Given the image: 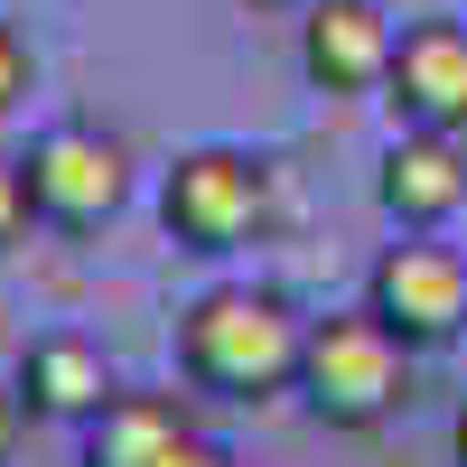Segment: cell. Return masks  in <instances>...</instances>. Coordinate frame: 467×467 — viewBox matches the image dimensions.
Returning <instances> with one entry per match:
<instances>
[{"label": "cell", "instance_id": "obj_1", "mask_svg": "<svg viewBox=\"0 0 467 467\" xmlns=\"http://www.w3.org/2000/svg\"><path fill=\"white\" fill-rule=\"evenodd\" d=\"M299 337L308 318H290L271 290H206L178 318V374L224 402H271L299 383Z\"/></svg>", "mask_w": 467, "mask_h": 467}, {"label": "cell", "instance_id": "obj_2", "mask_svg": "<svg viewBox=\"0 0 467 467\" xmlns=\"http://www.w3.org/2000/svg\"><path fill=\"white\" fill-rule=\"evenodd\" d=\"M290 393L327 420V431H374L393 420L411 393V346L374 318V308H346V318H308L299 337V383Z\"/></svg>", "mask_w": 467, "mask_h": 467}, {"label": "cell", "instance_id": "obj_3", "mask_svg": "<svg viewBox=\"0 0 467 467\" xmlns=\"http://www.w3.org/2000/svg\"><path fill=\"white\" fill-rule=\"evenodd\" d=\"M160 224L178 253H244L271 224V169L234 140H206L160 178Z\"/></svg>", "mask_w": 467, "mask_h": 467}, {"label": "cell", "instance_id": "obj_4", "mask_svg": "<svg viewBox=\"0 0 467 467\" xmlns=\"http://www.w3.org/2000/svg\"><path fill=\"white\" fill-rule=\"evenodd\" d=\"M19 178H28L37 224H57V234H94V224L122 215V197H131V160H122V140L94 131V122H57V131H37L28 160H19Z\"/></svg>", "mask_w": 467, "mask_h": 467}, {"label": "cell", "instance_id": "obj_5", "mask_svg": "<svg viewBox=\"0 0 467 467\" xmlns=\"http://www.w3.org/2000/svg\"><path fill=\"white\" fill-rule=\"evenodd\" d=\"M365 308H374V318L411 346V356H431V346H458V337H467V253L431 244V234H411V244H393V253L374 262Z\"/></svg>", "mask_w": 467, "mask_h": 467}, {"label": "cell", "instance_id": "obj_6", "mask_svg": "<svg viewBox=\"0 0 467 467\" xmlns=\"http://www.w3.org/2000/svg\"><path fill=\"white\" fill-rule=\"evenodd\" d=\"M383 103L402 131H467V19H411L393 37Z\"/></svg>", "mask_w": 467, "mask_h": 467}, {"label": "cell", "instance_id": "obj_7", "mask_svg": "<svg viewBox=\"0 0 467 467\" xmlns=\"http://www.w3.org/2000/svg\"><path fill=\"white\" fill-rule=\"evenodd\" d=\"M393 19L374 10V0H308L299 19V66L318 94H383V75H393Z\"/></svg>", "mask_w": 467, "mask_h": 467}, {"label": "cell", "instance_id": "obj_8", "mask_svg": "<svg viewBox=\"0 0 467 467\" xmlns=\"http://www.w3.org/2000/svg\"><path fill=\"white\" fill-rule=\"evenodd\" d=\"M374 197H383V215H393L402 234H440L467 206V150H458V131H393Z\"/></svg>", "mask_w": 467, "mask_h": 467}, {"label": "cell", "instance_id": "obj_9", "mask_svg": "<svg viewBox=\"0 0 467 467\" xmlns=\"http://www.w3.org/2000/svg\"><path fill=\"white\" fill-rule=\"evenodd\" d=\"M10 393L28 420H85L112 402V365H103V346L94 337H75V327H47V337H28L19 346V374H10Z\"/></svg>", "mask_w": 467, "mask_h": 467}, {"label": "cell", "instance_id": "obj_10", "mask_svg": "<svg viewBox=\"0 0 467 467\" xmlns=\"http://www.w3.org/2000/svg\"><path fill=\"white\" fill-rule=\"evenodd\" d=\"M178 440H187L178 393H112L85 420V467H160Z\"/></svg>", "mask_w": 467, "mask_h": 467}, {"label": "cell", "instance_id": "obj_11", "mask_svg": "<svg viewBox=\"0 0 467 467\" xmlns=\"http://www.w3.org/2000/svg\"><path fill=\"white\" fill-rule=\"evenodd\" d=\"M37 224V206H28V178H19V160H0V253H19V234Z\"/></svg>", "mask_w": 467, "mask_h": 467}, {"label": "cell", "instance_id": "obj_12", "mask_svg": "<svg viewBox=\"0 0 467 467\" xmlns=\"http://www.w3.org/2000/svg\"><path fill=\"white\" fill-rule=\"evenodd\" d=\"M19 94H28V37L0 19V122H10L19 112Z\"/></svg>", "mask_w": 467, "mask_h": 467}, {"label": "cell", "instance_id": "obj_13", "mask_svg": "<svg viewBox=\"0 0 467 467\" xmlns=\"http://www.w3.org/2000/svg\"><path fill=\"white\" fill-rule=\"evenodd\" d=\"M160 467H234V458H224V449H215V440H197V431H187V440H178V449H169V458H160Z\"/></svg>", "mask_w": 467, "mask_h": 467}, {"label": "cell", "instance_id": "obj_14", "mask_svg": "<svg viewBox=\"0 0 467 467\" xmlns=\"http://www.w3.org/2000/svg\"><path fill=\"white\" fill-rule=\"evenodd\" d=\"M19 420H28V411H19V393H10V383H0V467L19 458Z\"/></svg>", "mask_w": 467, "mask_h": 467}, {"label": "cell", "instance_id": "obj_15", "mask_svg": "<svg viewBox=\"0 0 467 467\" xmlns=\"http://www.w3.org/2000/svg\"><path fill=\"white\" fill-rule=\"evenodd\" d=\"M449 440H458V467H467V411H458V431H449Z\"/></svg>", "mask_w": 467, "mask_h": 467}, {"label": "cell", "instance_id": "obj_16", "mask_svg": "<svg viewBox=\"0 0 467 467\" xmlns=\"http://www.w3.org/2000/svg\"><path fill=\"white\" fill-rule=\"evenodd\" d=\"M253 10H308V0H253Z\"/></svg>", "mask_w": 467, "mask_h": 467}]
</instances>
